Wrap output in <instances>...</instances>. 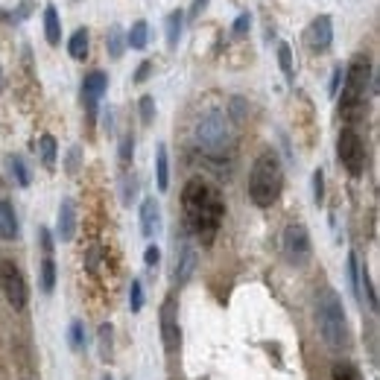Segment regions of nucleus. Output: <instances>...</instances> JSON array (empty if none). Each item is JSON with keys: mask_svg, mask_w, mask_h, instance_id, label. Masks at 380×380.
Instances as JSON below:
<instances>
[{"mask_svg": "<svg viewBox=\"0 0 380 380\" xmlns=\"http://www.w3.org/2000/svg\"><path fill=\"white\" fill-rule=\"evenodd\" d=\"M53 290H56V263L47 254L41 261V292H53Z\"/></svg>", "mask_w": 380, "mask_h": 380, "instance_id": "obj_25", "label": "nucleus"}, {"mask_svg": "<svg viewBox=\"0 0 380 380\" xmlns=\"http://www.w3.org/2000/svg\"><path fill=\"white\" fill-rule=\"evenodd\" d=\"M372 82V62L369 56H354L351 65L346 70V88H342V114L348 120H354L357 114H363L360 108L366 106V88Z\"/></svg>", "mask_w": 380, "mask_h": 380, "instance_id": "obj_5", "label": "nucleus"}, {"mask_svg": "<svg viewBox=\"0 0 380 380\" xmlns=\"http://www.w3.org/2000/svg\"><path fill=\"white\" fill-rule=\"evenodd\" d=\"M150 73H152V62H141V68L138 70H134V82H146V77H150Z\"/></svg>", "mask_w": 380, "mask_h": 380, "instance_id": "obj_39", "label": "nucleus"}, {"mask_svg": "<svg viewBox=\"0 0 380 380\" xmlns=\"http://www.w3.org/2000/svg\"><path fill=\"white\" fill-rule=\"evenodd\" d=\"M181 27H185V12H181V9L170 12L167 21H164V30H167V47H170V50H176V47H179Z\"/></svg>", "mask_w": 380, "mask_h": 380, "instance_id": "obj_17", "label": "nucleus"}, {"mask_svg": "<svg viewBox=\"0 0 380 380\" xmlns=\"http://www.w3.org/2000/svg\"><path fill=\"white\" fill-rule=\"evenodd\" d=\"M108 91V77L103 70H91L88 77L82 79V103H85V112H88V120L94 123L97 117V106H100L103 94Z\"/></svg>", "mask_w": 380, "mask_h": 380, "instance_id": "obj_9", "label": "nucleus"}, {"mask_svg": "<svg viewBox=\"0 0 380 380\" xmlns=\"http://www.w3.org/2000/svg\"><path fill=\"white\" fill-rule=\"evenodd\" d=\"M205 6H208V0H193V9H190V15H188V18L196 21V18L202 15V9H205Z\"/></svg>", "mask_w": 380, "mask_h": 380, "instance_id": "obj_42", "label": "nucleus"}, {"mask_svg": "<svg viewBox=\"0 0 380 380\" xmlns=\"http://www.w3.org/2000/svg\"><path fill=\"white\" fill-rule=\"evenodd\" d=\"M39 152H41V164H44L47 170H53V167H56V155H59V143H56L53 134H41Z\"/></svg>", "mask_w": 380, "mask_h": 380, "instance_id": "obj_22", "label": "nucleus"}, {"mask_svg": "<svg viewBox=\"0 0 380 380\" xmlns=\"http://www.w3.org/2000/svg\"><path fill=\"white\" fill-rule=\"evenodd\" d=\"M304 41H308L310 50L316 53H325L330 44H334V21L330 15H319L310 21V27L304 30Z\"/></svg>", "mask_w": 380, "mask_h": 380, "instance_id": "obj_10", "label": "nucleus"}, {"mask_svg": "<svg viewBox=\"0 0 380 380\" xmlns=\"http://www.w3.org/2000/svg\"><path fill=\"white\" fill-rule=\"evenodd\" d=\"M330 380H363V374L357 372V366H351V363H337L334 369H330Z\"/></svg>", "mask_w": 380, "mask_h": 380, "instance_id": "obj_26", "label": "nucleus"}, {"mask_svg": "<svg viewBox=\"0 0 380 380\" xmlns=\"http://www.w3.org/2000/svg\"><path fill=\"white\" fill-rule=\"evenodd\" d=\"M278 65H281V73L287 77V82L296 79V68H292V50H290V44H284V41L278 44Z\"/></svg>", "mask_w": 380, "mask_h": 380, "instance_id": "obj_24", "label": "nucleus"}, {"mask_svg": "<svg viewBox=\"0 0 380 380\" xmlns=\"http://www.w3.org/2000/svg\"><path fill=\"white\" fill-rule=\"evenodd\" d=\"M196 272V249L190 243H185L181 249H176V284H188Z\"/></svg>", "mask_w": 380, "mask_h": 380, "instance_id": "obj_13", "label": "nucleus"}, {"mask_svg": "<svg viewBox=\"0 0 380 380\" xmlns=\"http://www.w3.org/2000/svg\"><path fill=\"white\" fill-rule=\"evenodd\" d=\"M112 354V325H100V357L106 360Z\"/></svg>", "mask_w": 380, "mask_h": 380, "instance_id": "obj_36", "label": "nucleus"}, {"mask_svg": "<svg viewBox=\"0 0 380 380\" xmlns=\"http://www.w3.org/2000/svg\"><path fill=\"white\" fill-rule=\"evenodd\" d=\"M337 152H339V164L348 170V176L360 179L366 173V161H369V155H366V143L360 138V132H354L351 126L339 132V141H337Z\"/></svg>", "mask_w": 380, "mask_h": 380, "instance_id": "obj_6", "label": "nucleus"}, {"mask_svg": "<svg viewBox=\"0 0 380 380\" xmlns=\"http://www.w3.org/2000/svg\"><path fill=\"white\" fill-rule=\"evenodd\" d=\"M68 337H70V348H73V351H82V348H85V325L79 322V319L70 325Z\"/></svg>", "mask_w": 380, "mask_h": 380, "instance_id": "obj_28", "label": "nucleus"}, {"mask_svg": "<svg viewBox=\"0 0 380 380\" xmlns=\"http://www.w3.org/2000/svg\"><path fill=\"white\" fill-rule=\"evenodd\" d=\"M319 334L330 348H342L348 339V322H346V308L337 296V290H322L319 296Z\"/></svg>", "mask_w": 380, "mask_h": 380, "instance_id": "obj_4", "label": "nucleus"}, {"mask_svg": "<svg viewBox=\"0 0 380 380\" xmlns=\"http://www.w3.org/2000/svg\"><path fill=\"white\" fill-rule=\"evenodd\" d=\"M129 308H132V313H141V308H143V284L138 278L132 281V290H129Z\"/></svg>", "mask_w": 380, "mask_h": 380, "instance_id": "obj_29", "label": "nucleus"}, {"mask_svg": "<svg viewBox=\"0 0 380 380\" xmlns=\"http://www.w3.org/2000/svg\"><path fill=\"white\" fill-rule=\"evenodd\" d=\"M32 0H21V6H18V15H15V21H23V18H30L32 15Z\"/></svg>", "mask_w": 380, "mask_h": 380, "instance_id": "obj_41", "label": "nucleus"}, {"mask_svg": "<svg viewBox=\"0 0 380 380\" xmlns=\"http://www.w3.org/2000/svg\"><path fill=\"white\" fill-rule=\"evenodd\" d=\"M117 155H120V164H123V167L132 161V155H134V138H132V132L123 134V141H120V152H117Z\"/></svg>", "mask_w": 380, "mask_h": 380, "instance_id": "obj_32", "label": "nucleus"}, {"mask_svg": "<svg viewBox=\"0 0 380 380\" xmlns=\"http://www.w3.org/2000/svg\"><path fill=\"white\" fill-rule=\"evenodd\" d=\"M141 123L143 126H150L152 123V117H155V100H152V97L150 94H146V97H141Z\"/></svg>", "mask_w": 380, "mask_h": 380, "instance_id": "obj_31", "label": "nucleus"}, {"mask_svg": "<svg viewBox=\"0 0 380 380\" xmlns=\"http://www.w3.org/2000/svg\"><path fill=\"white\" fill-rule=\"evenodd\" d=\"M284 190V167L281 158L272 150H263L254 158L252 173H249V196L257 208H272Z\"/></svg>", "mask_w": 380, "mask_h": 380, "instance_id": "obj_2", "label": "nucleus"}, {"mask_svg": "<svg viewBox=\"0 0 380 380\" xmlns=\"http://www.w3.org/2000/svg\"><path fill=\"white\" fill-rule=\"evenodd\" d=\"M281 249H284V257L292 266H304L313 257V243L308 228L301 223H290L284 228V234H281Z\"/></svg>", "mask_w": 380, "mask_h": 380, "instance_id": "obj_7", "label": "nucleus"}, {"mask_svg": "<svg viewBox=\"0 0 380 380\" xmlns=\"http://www.w3.org/2000/svg\"><path fill=\"white\" fill-rule=\"evenodd\" d=\"M313 202L316 205L325 202V173H322V170H316V173H313Z\"/></svg>", "mask_w": 380, "mask_h": 380, "instance_id": "obj_33", "label": "nucleus"}, {"mask_svg": "<svg viewBox=\"0 0 380 380\" xmlns=\"http://www.w3.org/2000/svg\"><path fill=\"white\" fill-rule=\"evenodd\" d=\"M44 35L50 47H59V41H62V21H59V9L53 3L44 6Z\"/></svg>", "mask_w": 380, "mask_h": 380, "instance_id": "obj_16", "label": "nucleus"}, {"mask_svg": "<svg viewBox=\"0 0 380 380\" xmlns=\"http://www.w3.org/2000/svg\"><path fill=\"white\" fill-rule=\"evenodd\" d=\"M88 44H91V39H88V30L79 27L77 32L70 35V41H68V53H70V59H77V62H82V59L88 56Z\"/></svg>", "mask_w": 380, "mask_h": 380, "instance_id": "obj_20", "label": "nucleus"}, {"mask_svg": "<svg viewBox=\"0 0 380 380\" xmlns=\"http://www.w3.org/2000/svg\"><path fill=\"white\" fill-rule=\"evenodd\" d=\"M134 196H138V179L126 173L120 179V199H123V205H132Z\"/></svg>", "mask_w": 380, "mask_h": 380, "instance_id": "obj_27", "label": "nucleus"}, {"mask_svg": "<svg viewBox=\"0 0 380 380\" xmlns=\"http://www.w3.org/2000/svg\"><path fill=\"white\" fill-rule=\"evenodd\" d=\"M0 237L3 240L18 237V217H15V208H12L9 199H0Z\"/></svg>", "mask_w": 380, "mask_h": 380, "instance_id": "obj_15", "label": "nucleus"}, {"mask_svg": "<svg viewBox=\"0 0 380 380\" xmlns=\"http://www.w3.org/2000/svg\"><path fill=\"white\" fill-rule=\"evenodd\" d=\"M0 290H3L6 301H9L15 310L27 308V299H30L27 278H23V272H21V269L12 263V261H0Z\"/></svg>", "mask_w": 380, "mask_h": 380, "instance_id": "obj_8", "label": "nucleus"}, {"mask_svg": "<svg viewBox=\"0 0 380 380\" xmlns=\"http://www.w3.org/2000/svg\"><path fill=\"white\" fill-rule=\"evenodd\" d=\"M348 278H351V290H354V296H360V261H357V254H348Z\"/></svg>", "mask_w": 380, "mask_h": 380, "instance_id": "obj_30", "label": "nucleus"}, {"mask_svg": "<svg viewBox=\"0 0 380 380\" xmlns=\"http://www.w3.org/2000/svg\"><path fill=\"white\" fill-rule=\"evenodd\" d=\"M193 141L211 158H226L231 152V146H234V126H231V120L223 108L202 112V117L193 126Z\"/></svg>", "mask_w": 380, "mask_h": 380, "instance_id": "obj_3", "label": "nucleus"}, {"mask_svg": "<svg viewBox=\"0 0 380 380\" xmlns=\"http://www.w3.org/2000/svg\"><path fill=\"white\" fill-rule=\"evenodd\" d=\"M106 50H108V56H112V59L123 56V50H126V32H123V27H120V23H112V27H108Z\"/></svg>", "mask_w": 380, "mask_h": 380, "instance_id": "obj_18", "label": "nucleus"}, {"mask_svg": "<svg viewBox=\"0 0 380 380\" xmlns=\"http://www.w3.org/2000/svg\"><path fill=\"white\" fill-rule=\"evenodd\" d=\"M181 211H185L188 228L205 246L214 243L219 226H223V217H226V202H223V193L211 181H205L199 176L190 179L185 190H181Z\"/></svg>", "mask_w": 380, "mask_h": 380, "instance_id": "obj_1", "label": "nucleus"}, {"mask_svg": "<svg viewBox=\"0 0 380 380\" xmlns=\"http://www.w3.org/2000/svg\"><path fill=\"white\" fill-rule=\"evenodd\" d=\"M39 237H41V249H44L47 254H50V252H53V237H50V231H47V228L41 226V228H39Z\"/></svg>", "mask_w": 380, "mask_h": 380, "instance_id": "obj_40", "label": "nucleus"}, {"mask_svg": "<svg viewBox=\"0 0 380 380\" xmlns=\"http://www.w3.org/2000/svg\"><path fill=\"white\" fill-rule=\"evenodd\" d=\"M249 30H252V15L249 12H243V15L234 21V27H231V35H234V39H243Z\"/></svg>", "mask_w": 380, "mask_h": 380, "instance_id": "obj_34", "label": "nucleus"}, {"mask_svg": "<svg viewBox=\"0 0 380 380\" xmlns=\"http://www.w3.org/2000/svg\"><path fill=\"white\" fill-rule=\"evenodd\" d=\"M146 41H150V23H146V21H134L132 30L126 32V47H132V50H143Z\"/></svg>", "mask_w": 380, "mask_h": 380, "instance_id": "obj_21", "label": "nucleus"}, {"mask_svg": "<svg viewBox=\"0 0 380 380\" xmlns=\"http://www.w3.org/2000/svg\"><path fill=\"white\" fill-rule=\"evenodd\" d=\"M161 339L167 351H176L181 342V330H179V319H176V301L167 299L161 308Z\"/></svg>", "mask_w": 380, "mask_h": 380, "instance_id": "obj_11", "label": "nucleus"}, {"mask_svg": "<svg viewBox=\"0 0 380 380\" xmlns=\"http://www.w3.org/2000/svg\"><path fill=\"white\" fill-rule=\"evenodd\" d=\"M339 79H342V68H337V70H334V77H330V97H337V91H339Z\"/></svg>", "mask_w": 380, "mask_h": 380, "instance_id": "obj_43", "label": "nucleus"}, {"mask_svg": "<svg viewBox=\"0 0 380 380\" xmlns=\"http://www.w3.org/2000/svg\"><path fill=\"white\" fill-rule=\"evenodd\" d=\"M103 380H112V377H108V374H106V377H103Z\"/></svg>", "mask_w": 380, "mask_h": 380, "instance_id": "obj_44", "label": "nucleus"}, {"mask_svg": "<svg viewBox=\"0 0 380 380\" xmlns=\"http://www.w3.org/2000/svg\"><path fill=\"white\" fill-rule=\"evenodd\" d=\"M0 85H3V79H0Z\"/></svg>", "mask_w": 380, "mask_h": 380, "instance_id": "obj_45", "label": "nucleus"}, {"mask_svg": "<svg viewBox=\"0 0 380 380\" xmlns=\"http://www.w3.org/2000/svg\"><path fill=\"white\" fill-rule=\"evenodd\" d=\"M360 278H363V290H366V296H369V304H372V310H377V292H374V284H372V278H369V269H360Z\"/></svg>", "mask_w": 380, "mask_h": 380, "instance_id": "obj_35", "label": "nucleus"}, {"mask_svg": "<svg viewBox=\"0 0 380 380\" xmlns=\"http://www.w3.org/2000/svg\"><path fill=\"white\" fill-rule=\"evenodd\" d=\"M79 170V146H73L68 152V173H77Z\"/></svg>", "mask_w": 380, "mask_h": 380, "instance_id": "obj_38", "label": "nucleus"}, {"mask_svg": "<svg viewBox=\"0 0 380 380\" xmlns=\"http://www.w3.org/2000/svg\"><path fill=\"white\" fill-rule=\"evenodd\" d=\"M158 223H161V208H158V202L150 196V199L141 202V234L152 237L158 231Z\"/></svg>", "mask_w": 380, "mask_h": 380, "instance_id": "obj_14", "label": "nucleus"}, {"mask_svg": "<svg viewBox=\"0 0 380 380\" xmlns=\"http://www.w3.org/2000/svg\"><path fill=\"white\" fill-rule=\"evenodd\" d=\"M155 181H158V190H167L170 188V161H167V146L158 143V152H155Z\"/></svg>", "mask_w": 380, "mask_h": 380, "instance_id": "obj_19", "label": "nucleus"}, {"mask_svg": "<svg viewBox=\"0 0 380 380\" xmlns=\"http://www.w3.org/2000/svg\"><path fill=\"white\" fill-rule=\"evenodd\" d=\"M143 263L150 266V269H155L158 263H161V249H158L155 243H152V246H146V252H143Z\"/></svg>", "mask_w": 380, "mask_h": 380, "instance_id": "obj_37", "label": "nucleus"}, {"mask_svg": "<svg viewBox=\"0 0 380 380\" xmlns=\"http://www.w3.org/2000/svg\"><path fill=\"white\" fill-rule=\"evenodd\" d=\"M6 164H9V173L15 176L18 185H21V188H30L32 176H30V167L23 164V158H21V155H9V158H6Z\"/></svg>", "mask_w": 380, "mask_h": 380, "instance_id": "obj_23", "label": "nucleus"}, {"mask_svg": "<svg viewBox=\"0 0 380 380\" xmlns=\"http://www.w3.org/2000/svg\"><path fill=\"white\" fill-rule=\"evenodd\" d=\"M73 237H77V205L73 199H62L59 205V240L70 243Z\"/></svg>", "mask_w": 380, "mask_h": 380, "instance_id": "obj_12", "label": "nucleus"}]
</instances>
